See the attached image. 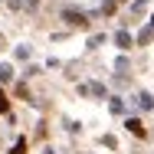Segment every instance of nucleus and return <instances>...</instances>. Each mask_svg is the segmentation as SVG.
Instances as JSON below:
<instances>
[{
	"label": "nucleus",
	"mask_w": 154,
	"mask_h": 154,
	"mask_svg": "<svg viewBox=\"0 0 154 154\" xmlns=\"http://www.w3.org/2000/svg\"><path fill=\"white\" fill-rule=\"evenodd\" d=\"M62 20H66L69 26H79V30H89V17H85L82 10H62Z\"/></svg>",
	"instance_id": "1"
},
{
	"label": "nucleus",
	"mask_w": 154,
	"mask_h": 154,
	"mask_svg": "<svg viewBox=\"0 0 154 154\" xmlns=\"http://www.w3.org/2000/svg\"><path fill=\"white\" fill-rule=\"evenodd\" d=\"M125 128H128L131 134H138V138H144V128H141V118H125Z\"/></svg>",
	"instance_id": "2"
},
{
	"label": "nucleus",
	"mask_w": 154,
	"mask_h": 154,
	"mask_svg": "<svg viewBox=\"0 0 154 154\" xmlns=\"http://www.w3.org/2000/svg\"><path fill=\"white\" fill-rule=\"evenodd\" d=\"M115 43H118V49H131V33L118 30V33H115Z\"/></svg>",
	"instance_id": "3"
},
{
	"label": "nucleus",
	"mask_w": 154,
	"mask_h": 154,
	"mask_svg": "<svg viewBox=\"0 0 154 154\" xmlns=\"http://www.w3.org/2000/svg\"><path fill=\"white\" fill-rule=\"evenodd\" d=\"M134 102H138V108H154V102H151V95H148V92H138V95H134Z\"/></svg>",
	"instance_id": "4"
},
{
	"label": "nucleus",
	"mask_w": 154,
	"mask_h": 154,
	"mask_svg": "<svg viewBox=\"0 0 154 154\" xmlns=\"http://www.w3.org/2000/svg\"><path fill=\"white\" fill-rule=\"evenodd\" d=\"M148 3H151V0H134V3H131V17L144 13V7H148Z\"/></svg>",
	"instance_id": "5"
},
{
	"label": "nucleus",
	"mask_w": 154,
	"mask_h": 154,
	"mask_svg": "<svg viewBox=\"0 0 154 154\" xmlns=\"http://www.w3.org/2000/svg\"><path fill=\"white\" fill-rule=\"evenodd\" d=\"M10 79H13V69L3 62V66H0V82H10Z\"/></svg>",
	"instance_id": "6"
},
{
	"label": "nucleus",
	"mask_w": 154,
	"mask_h": 154,
	"mask_svg": "<svg viewBox=\"0 0 154 154\" xmlns=\"http://www.w3.org/2000/svg\"><path fill=\"white\" fill-rule=\"evenodd\" d=\"M151 36H154V30L148 26V30H141V33H138V43H151Z\"/></svg>",
	"instance_id": "7"
},
{
	"label": "nucleus",
	"mask_w": 154,
	"mask_h": 154,
	"mask_svg": "<svg viewBox=\"0 0 154 154\" xmlns=\"http://www.w3.org/2000/svg\"><path fill=\"white\" fill-rule=\"evenodd\" d=\"M10 112V102H7V95H3V89H0V115H7Z\"/></svg>",
	"instance_id": "8"
},
{
	"label": "nucleus",
	"mask_w": 154,
	"mask_h": 154,
	"mask_svg": "<svg viewBox=\"0 0 154 154\" xmlns=\"http://www.w3.org/2000/svg\"><path fill=\"white\" fill-rule=\"evenodd\" d=\"M10 154H26V141H23V138H20V141H17V144H13V151Z\"/></svg>",
	"instance_id": "9"
},
{
	"label": "nucleus",
	"mask_w": 154,
	"mask_h": 154,
	"mask_svg": "<svg viewBox=\"0 0 154 154\" xmlns=\"http://www.w3.org/2000/svg\"><path fill=\"white\" fill-rule=\"evenodd\" d=\"M17 59H30V46H17Z\"/></svg>",
	"instance_id": "10"
},
{
	"label": "nucleus",
	"mask_w": 154,
	"mask_h": 154,
	"mask_svg": "<svg viewBox=\"0 0 154 154\" xmlns=\"http://www.w3.org/2000/svg\"><path fill=\"white\" fill-rule=\"evenodd\" d=\"M23 7H26V10H30V13H33V10L39 7V0H23Z\"/></svg>",
	"instance_id": "11"
},
{
	"label": "nucleus",
	"mask_w": 154,
	"mask_h": 154,
	"mask_svg": "<svg viewBox=\"0 0 154 154\" xmlns=\"http://www.w3.org/2000/svg\"><path fill=\"white\" fill-rule=\"evenodd\" d=\"M10 3V10H23V0H7Z\"/></svg>",
	"instance_id": "12"
},
{
	"label": "nucleus",
	"mask_w": 154,
	"mask_h": 154,
	"mask_svg": "<svg viewBox=\"0 0 154 154\" xmlns=\"http://www.w3.org/2000/svg\"><path fill=\"white\" fill-rule=\"evenodd\" d=\"M0 49H3V36H0Z\"/></svg>",
	"instance_id": "13"
},
{
	"label": "nucleus",
	"mask_w": 154,
	"mask_h": 154,
	"mask_svg": "<svg viewBox=\"0 0 154 154\" xmlns=\"http://www.w3.org/2000/svg\"><path fill=\"white\" fill-rule=\"evenodd\" d=\"M151 30H154V17H151Z\"/></svg>",
	"instance_id": "14"
}]
</instances>
